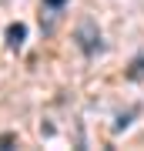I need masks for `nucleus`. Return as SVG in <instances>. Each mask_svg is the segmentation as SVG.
<instances>
[{
	"label": "nucleus",
	"instance_id": "nucleus-5",
	"mask_svg": "<svg viewBox=\"0 0 144 151\" xmlns=\"http://www.w3.org/2000/svg\"><path fill=\"white\" fill-rule=\"evenodd\" d=\"M14 141H17V134H0V148H10Z\"/></svg>",
	"mask_w": 144,
	"mask_h": 151
},
{
	"label": "nucleus",
	"instance_id": "nucleus-2",
	"mask_svg": "<svg viewBox=\"0 0 144 151\" xmlns=\"http://www.w3.org/2000/svg\"><path fill=\"white\" fill-rule=\"evenodd\" d=\"M24 40H27V27L24 24H10V27H7V44H10V50H20Z\"/></svg>",
	"mask_w": 144,
	"mask_h": 151
},
{
	"label": "nucleus",
	"instance_id": "nucleus-6",
	"mask_svg": "<svg viewBox=\"0 0 144 151\" xmlns=\"http://www.w3.org/2000/svg\"><path fill=\"white\" fill-rule=\"evenodd\" d=\"M64 4H67V0H44V7H50V10H60Z\"/></svg>",
	"mask_w": 144,
	"mask_h": 151
},
{
	"label": "nucleus",
	"instance_id": "nucleus-3",
	"mask_svg": "<svg viewBox=\"0 0 144 151\" xmlns=\"http://www.w3.org/2000/svg\"><path fill=\"white\" fill-rule=\"evenodd\" d=\"M128 81H144V57H134L128 67Z\"/></svg>",
	"mask_w": 144,
	"mask_h": 151
},
{
	"label": "nucleus",
	"instance_id": "nucleus-1",
	"mask_svg": "<svg viewBox=\"0 0 144 151\" xmlns=\"http://www.w3.org/2000/svg\"><path fill=\"white\" fill-rule=\"evenodd\" d=\"M74 40H77V47L84 50L87 57H94V54H101L104 50V37H101V27L91 20V17H84V20L77 24V30H74Z\"/></svg>",
	"mask_w": 144,
	"mask_h": 151
},
{
	"label": "nucleus",
	"instance_id": "nucleus-4",
	"mask_svg": "<svg viewBox=\"0 0 144 151\" xmlns=\"http://www.w3.org/2000/svg\"><path fill=\"white\" fill-rule=\"evenodd\" d=\"M141 108H131L128 114H121V118H117V124H114V131H124V128H128V124H131V118H134V114H138Z\"/></svg>",
	"mask_w": 144,
	"mask_h": 151
}]
</instances>
